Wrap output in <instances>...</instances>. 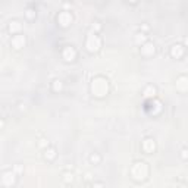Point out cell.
Listing matches in <instances>:
<instances>
[{"instance_id":"cell-1","label":"cell","mask_w":188,"mask_h":188,"mask_svg":"<svg viewBox=\"0 0 188 188\" xmlns=\"http://www.w3.org/2000/svg\"><path fill=\"white\" fill-rule=\"evenodd\" d=\"M91 91H93L94 96L103 97V96H106L107 91H109V82L105 78L98 76L96 80H93V82H91Z\"/></svg>"},{"instance_id":"cell-2","label":"cell","mask_w":188,"mask_h":188,"mask_svg":"<svg viewBox=\"0 0 188 188\" xmlns=\"http://www.w3.org/2000/svg\"><path fill=\"white\" fill-rule=\"evenodd\" d=\"M131 173H132V176H134V179H137V181L146 179L148 175V166L144 162H137V163L132 166Z\"/></svg>"},{"instance_id":"cell-3","label":"cell","mask_w":188,"mask_h":188,"mask_svg":"<svg viewBox=\"0 0 188 188\" xmlns=\"http://www.w3.org/2000/svg\"><path fill=\"white\" fill-rule=\"evenodd\" d=\"M100 46H101L100 38H98L96 34H90L88 38H87V49L90 50V51H97L100 49Z\"/></svg>"},{"instance_id":"cell-4","label":"cell","mask_w":188,"mask_h":188,"mask_svg":"<svg viewBox=\"0 0 188 188\" xmlns=\"http://www.w3.org/2000/svg\"><path fill=\"white\" fill-rule=\"evenodd\" d=\"M2 184L5 187H12L15 184V173L12 171L3 172V175H2Z\"/></svg>"},{"instance_id":"cell-5","label":"cell","mask_w":188,"mask_h":188,"mask_svg":"<svg viewBox=\"0 0 188 188\" xmlns=\"http://www.w3.org/2000/svg\"><path fill=\"white\" fill-rule=\"evenodd\" d=\"M57 22L62 25V27H68V25L72 24V15L69 12H62L57 16Z\"/></svg>"},{"instance_id":"cell-6","label":"cell","mask_w":188,"mask_h":188,"mask_svg":"<svg viewBox=\"0 0 188 188\" xmlns=\"http://www.w3.org/2000/svg\"><path fill=\"white\" fill-rule=\"evenodd\" d=\"M154 44L153 43H144L143 46H141V53L144 55V56H151V55H154Z\"/></svg>"},{"instance_id":"cell-7","label":"cell","mask_w":188,"mask_h":188,"mask_svg":"<svg viewBox=\"0 0 188 188\" xmlns=\"http://www.w3.org/2000/svg\"><path fill=\"white\" fill-rule=\"evenodd\" d=\"M63 57H65V60H68V62H72L75 57H76V51H75L74 47H71V46L65 47V50H63Z\"/></svg>"},{"instance_id":"cell-8","label":"cell","mask_w":188,"mask_h":188,"mask_svg":"<svg viewBox=\"0 0 188 188\" xmlns=\"http://www.w3.org/2000/svg\"><path fill=\"white\" fill-rule=\"evenodd\" d=\"M176 88L179 91H188V76H179L176 80Z\"/></svg>"},{"instance_id":"cell-9","label":"cell","mask_w":188,"mask_h":188,"mask_svg":"<svg viewBox=\"0 0 188 188\" xmlns=\"http://www.w3.org/2000/svg\"><path fill=\"white\" fill-rule=\"evenodd\" d=\"M12 46H13L15 49L24 47L25 46V37L24 35H15V37L12 38Z\"/></svg>"},{"instance_id":"cell-10","label":"cell","mask_w":188,"mask_h":188,"mask_svg":"<svg viewBox=\"0 0 188 188\" xmlns=\"http://www.w3.org/2000/svg\"><path fill=\"white\" fill-rule=\"evenodd\" d=\"M143 148H144L147 153H153V150L156 148L154 141H153L151 138H146L144 140V143H143Z\"/></svg>"},{"instance_id":"cell-11","label":"cell","mask_w":188,"mask_h":188,"mask_svg":"<svg viewBox=\"0 0 188 188\" xmlns=\"http://www.w3.org/2000/svg\"><path fill=\"white\" fill-rule=\"evenodd\" d=\"M171 55L173 57H176V59H179V57L184 55V49H182V46H179V44H175V46L172 47V50H171Z\"/></svg>"},{"instance_id":"cell-12","label":"cell","mask_w":188,"mask_h":188,"mask_svg":"<svg viewBox=\"0 0 188 188\" xmlns=\"http://www.w3.org/2000/svg\"><path fill=\"white\" fill-rule=\"evenodd\" d=\"M21 28H22V25H21L19 21H10L9 22V31L10 33H19Z\"/></svg>"},{"instance_id":"cell-13","label":"cell","mask_w":188,"mask_h":188,"mask_svg":"<svg viewBox=\"0 0 188 188\" xmlns=\"http://www.w3.org/2000/svg\"><path fill=\"white\" fill-rule=\"evenodd\" d=\"M44 157H46L47 160H53V159L56 157V150H55V148H47L46 153H44Z\"/></svg>"},{"instance_id":"cell-14","label":"cell","mask_w":188,"mask_h":188,"mask_svg":"<svg viewBox=\"0 0 188 188\" xmlns=\"http://www.w3.org/2000/svg\"><path fill=\"white\" fill-rule=\"evenodd\" d=\"M154 94H156V88L153 85H148L147 88L144 90V96H146V97H153Z\"/></svg>"},{"instance_id":"cell-15","label":"cell","mask_w":188,"mask_h":188,"mask_svg":"<svg viewBox=\"0 0 188 188\" xmlns=\"http://www.w3.org/2000/svg\"><path fill=\"white\" fill-rule=\"evenodd\" d=\"M135 43L137 44H144L146 43V35L143 33H137L135 34Z\"/></svg>"},{"instance_id":"cell-16","label":"cell","mask_w":188,"mask_h":188,"mask_svg":"<svg viewBox=\"0 0 188 188\" xmlns=\"http://www.w3.org/2000/svg\"><path fill=\"white\" fill-rule=\"evenodd\" d=\"M62 88H63V84H62V81L55 80V81H53V90H55V91H60Z\"/></svg>"},{"instance_id":"cell-17","label":"cell","mask_w":188,"mask_h":188,"mask_svg":"<svg viewBox=\"0 0 188 188\" xmlns=\"http://www.w3.org/2000/svg\"><path fill=\"white\" fill-rule=\"evenodd\" d=\"M63 181H65V182H72V181H74V175L69 173V172H66L65 175H63Z\"/></svg>"},{"instance_id":"cell-18","label":"cell","mask_w":188,"mask_h":188,"mask_svg":"<svg viewBox=\"0 0 188 188\" xmlns=\"http://www.w3.org/2000/svg\"><path fill=\"white\" fill-rule=\"evenodd\" d=\"M90 160L93 162V163H98V162H100V156L94 153V154H91V156H90Z\"/></svg>"},{"instance_id":"cell-19","label":"cell","mask_w":188,"mask_h":188,"mask_svg":"<svg viewBox=\"0 0 188 188\" xmlns=\"http://www.w3.org/2000/svg\"><path fill=\"white\" fill-rule=\"evenodd\" d=\"M25 15H27V18H30V19H33V18H35V12H34L33 9H28Z\"/></svg>"},{"instance_id":"cell-20","label":"cell","mask_w":188,"mask_h":188,"mask_svg":"<svg viewBox=\"0 0 188 188\" xmlns=\"http://www.w3.org/2000/svg\"><path fill=\"white\" fill-rule=\"evenodd\" d=\"M49 144V141L47 140H40V147H46Z\"/></svg>"},{"instance_id":"cell-21","label":"cell","mask_w":188,"mask_h":188,"mask_svg":"<svg viewBox=\"0 0 188 188\" xmlns=\"http://www.w3.org/2000/svg\"><path fill=\"white\" fill-rule=\"evenodd\" d=\"M15 172H16V173H21V172H22V166H21V165H16V166H15Z\"/></svg>"},{"instance_id":"cell-22","label":"cell","mask_w":188,"mask_h":188,"mask_svg":"<svg viewBox=\"0 0 188 188\" xmlns=\"http://www.w3.org/2000/svg\"><path fill=\"white\" fill-rule=\"evenodd\" d=\"M181 156H182V159H187L188 157V150H182V154Z\"/></svg>"},{"instance_id":"cell-23","label":"cell","mask_w":188,"mask_h":188,"mask_svg":"<svg viewBox=\"0 0 188 188\" xmlns=\"http://www.w3.org/2000/svg\"><path fill=\"white\" fill-rule=\"evenodd\" d=\"M93 30H100V25H98L97 22H94V24H93Z\"/></svg>"},{"instance_id":"cell-24","label":"cell","mask_w":188,"mask_h":188,"mask_svg":"<svg viewBox=\"0 0 188 188\" xmlns=\"http://www.w3.org/2000/svg\"><path fill=\"white\" fill-rule=\"evenodd\" d=\"M185 44H187V46H188V37H187V38H185Z\"/></svg>"},{"instance_id":"cell-25","label":"cell","mask_w":188,"mask_h":188,"mask_svg":"<svg viewBox=\"0 0 188 188\" xmlns=\"http://www.w3.org/2000/svg\"><path fill=\"white\" fill-rule=\"evenodd\" d=\"M129 2H132V3H134V2H137V0H129Z\"/></svg>"}]
</instances>
